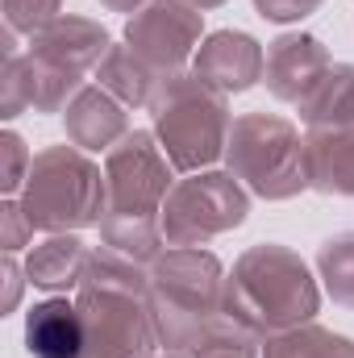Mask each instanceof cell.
Listing matches in <instances>:
<instances>
[{
  "label": "cell",
  "instance_id": "21",
  "mask_svg": "<svg viewBox=\"0 0 354 358\" xmlns=\"http://www.w3.org/2000/svg\"><path fill=\"white\" fill-rule=\"evenodd\" d=\"M183 358H263V338L221 313Z\"/></svg>",
  "mask_w": 354,
  "mask_h": 358
},
{
  "label": "cell",
  "instance_id": "16",
  "mask_svg": "<svg viewBox=\"0 0 354 358\" xmlns=\"http://www.w3.org/2000/svg\"><path fill=\"white\" fill-rule=\"evenodd\" d=\"M92 246L80 234H46V242L29 246L25 255V275L42 292H76L84 267H88Z\"/></svg>",
  "mask_w": 354,
  "mask_h": 358
},
{
  "label": "cell",
  "instance_id": "26",
  "mask_svg": "<svg viewBox=\"0 0 354 358\" xmlns=\"http://www.w3.org/2000/svg\"><path fill=\"white\" fill-rule=\"evenodd\" d=\"M325 0H255V13L271 25H296L304 17H313Z\"/></svg>",
  "mask_w": 354,
  "mask_h": 358
},
{
  "label": "cell",
  "instance_id": "1",
  "mask_svg": "<svg viewBox=\"0 0 354 358\" xmlns=\"http://www.w3.org/2000/svg\"><path fill=\"white\" fill-rule=\"evenodd\" d=\"M171 159L163 155L155 129H129L104 155V217L100 242L142 267H150L163 250V200L176 187Z\"/></svg>",
  "mask_w": 354,
  "mask_h": 358
},
{
  "label": "cell",
  "instance_id": "28",
  "mask_svg": "<svg viewBox=\"0 0 354 358\" xmlns=\"http://www.w3.org/2000/svg\"><path fill=\"white\" fill-rule=\"evenodd\" d=\"M150 0H100V8H108V13H138V8H146Z\"/></svg>",
  "mask_w": 354,
  "mask_h": 358
},
{
  "label": "cell",
  "instance_id": "23",
  "mask_svg": "<svg viewBox=\"0 0 354 358\" xmlns=\"http://www.w3.org/2000/svg\"><path fill=\"white\" fill-rule=\"evenodd\" d=\"M29 167H34V155H29L25 138L17 129H4L0 134V192L21 196V187L29 179Z\"/></svg>",
  "mask_w": 354,
  "mask_h": 358
},
{
  "label": "cell",
  "instance_id": "3",
  "mask_svg": "<svg viewBox=\"0 0 354 358\" xmlns=\"http://www.w3.org/2000/svg\"><path fill=\"white\" fill-rule=\"evenodd\" d=\"M321 283L313 267L300 259V250L283 242H259L246 246L234 267L225 271V317L246 325L259 338H275L288 329H300L317 321L321 313Z\"/></svg>",
  "mask_w": 354,
  "mask_h": 358
},
{
  "label": "cell",
  "instance_id": "25",
  "mask_svg": "<svg viewBox=\"0 0 354 358\" xmlns=\"http://www.w3.org/2000/svg\"><path fill=\"white\" fill-rule=\"evenodd\" d=\"M34 234H38V229L29 225L21 200H17V196H4V200H0V246H4V255H17V250L34 246Z\"/></svg>",
  "mask_w": 354,
  "mask_h": 358
},
{
  "label": "cell",
  "instance_id": "4",
  "mask_svg": "<svg viewBox=\"0 0 354 358\" xmlns=\"http://www.w3.org/2000/svg\"><path fill=\"white\" fill-rule=\"evenodd\" d=\"M225 267L204 246H167L150 263V313L159 350L187 355L225 313Z\"/></svg>",
  "mask_w": 354,
  "mask_h": 358
},
{
  "label": "cell",
  "instance_id": "8",
  "mask_svg": "<svg viewBox=\"0 0 354 358\" xmlns=\"http://www.w3.org/2000/svg\"><path fill=\"white\" fill-rule=\"evenodd\" d=\"M250 217V192L234 171H192L176 179L163 200V238L167 246H208L221 234H234Z\"/></svg>",
  "mask_w": 354,
  "mask_h": 358
},
{
  "label": "cell",
  "instance_id": "20",
  "mask_svg": "<svg viewBox=\"0 0 354 358\" xmlns=\"http://www.w3.org/2000/svg\"><path fill=\"white\" fill-rule=\"evenodd\" d=\"M317 279L338 308H354V229H342L317 246Z\"/></svg>",
  "mask_w": 354,
  "mask_h": 358
},
{
  "label": "cell",
  "instance_id": "10",
  "mask_svg": "<svg viewBox=\"0 0 354 358\" xmlns=\"http://www.w3.org/2000/svg\"><path fill=\"white\" fill-rule=\"evenodd\" d=\"M108 46H113V38H108V29L100 21L80 17V13H63L46 29H38L29 38L25 55L34 63H46L55 71H67V76H80L84 80L88 71L100 67V59L108 55Z\"/></svg>",
  "mask_w": 354,
  "mask_h": 358
},
{
  "label": "cell",
  "instance_id": "15",
  "mask_svg": "<svg viewBox=\"0 0 354 358\" xmlns=\"http://www.w3.org/2000/svg\"><path fill=\"white\" fill-rule=\"evenodd\" d=\"M304 176L321 196L354 200V129H304Z\"/></svg>",
  "mask_w": 354,
  "mask_h": 358
},
{
  "label": "cell",
  "instance_id": "14",
  "mask_svg": "<svg viewBox=\"0 0 354 358\" xmlns=\"http://www.w3.org/2000/svg\"><path fill=\"white\" fill-rule=\"evenodd\" d=\"M25 350L29 358H80L84 355V317L67 296H50L25 313Z\"/></svg>",
  "mask_w": 354,
  "mask_h": 358
},
{
  "label": "cell",
  "instance_id": "19",
  "mask_svg": "<svg viewBox=\"0 0 354 358\" xmlns=\"http://www.w3.org/2000/svg\"><path fill=\"white\" fill-rule=\"evenodd\" d=\"M263 358H354V338L334 334V329L309 321L300 329H288V334L267 338Z\"/></svg>",
  "mask_w": 354,
  "mask_h": 358
},
{
  "label": "cell",
  "instance_id": "11",
  "mask_svg": "<svg viewBox=\"0 0 354 358\" xmlns=\"http://www.w3.org/2000/svg\"><path fill=\"white\" fill-rule=\"evenodd\" d=\"M330 50L317 34L304 29H288L275 42H267V67H263V84L275 100L283 104H300L309 92L317 88L330 71Z\"/></svg>",
  "mask_w": 354,
  "mask_h": 358
},
{
  "label": "cell",
  "instance_id": "27",
  "mask_svg": "<svg viewBox=\"0 0 354 358\" xmlns=\"http://www.w3.org/2000/svg\"><path fill=\"white\" fill-rule=\"evenodd\" d=\"M0 283H4V292H0V317H8V313H17L21 287L29 283L25 263H17V255H4V263H0Z\"/></svg>",
  "mask_w": 354,
  "mask_h": 358
},
{
  "label": "cell",
  "instance_id": "2",
  "mask_svg": "<svg viewBox=\"0 0 354 358\" xmlns=\"http://www.w3.org/2000/svg\"><path fill=\"white\" fill-rule=\"evenodd\" d=\"M76 304L84 317L80 358H155L159 334L150 313V267L96 246L76 287Z\"/></svg>",
  "mask_w": 354,
  "mask_h": 358
},
{
  "label": "cell",
  "instance_id": "18",
  "mask_svg": "<svg viewBox=\"0 0 354 358\" xmlns=\"http://www.w3.org/2000/svg\"><path fill=\"white\" fill-rule=\"evenodd\" d=\"M296 113L304 129H354V63H334Z\"/></svg>",
  "mask_w": 354,
  "mask_h": 358
},
{
  "label": "cell",
  "instance_id": "17",
  "mask_svg": "<svg viewBox=\"0 0 354 358\" xmlns=\"http://www.w3.org/2000/svg\"><path fill=\"white\" fill-rule=\"evenodd\" d=\"M92 76H96L100 88L108 92V96H117L125 108H150L155 92L163 84V76H159L150 63H142L129 42H113L108 55L100 59V67H96Z\"/></svg>",
  "mask_w": 354,
  "mask_h": 358
},
{
  "label": "cell",
  "instance_id": "22",
  "mask_svg": "<svg viewBox=\"0 0 354 358\" xmlns=\"http://www.w3.org/2000/svg\"><path fill=\"white\" fill-rule=\"evenodd\" d=\"M29 108V59L21 50H4V71H0V117L17 121Z\"/></svg>",
  "mask_w": 354,
  "mask_h": 358
},
{
  "label": "cell",
  "instance_id": "6",
  "mask_svg": "<svg viewBox=\"0 0 354 358\" xmlns=\"http://www.w3.org/2000/svg\"><path fill=\"white\" fill-rule=\"evenodd\" d=\"M21 208L38 234H80L104 217V167L80 146H46L34 155Z\"/></svg>",
  "mask_w": 354,
  "mask_h": 358
},
{
  "label": "cell",
  "instance_id": "7",
  "mask_svg": "<svg viewBox=\"0 0 354 358\" xmlns=\"http://www.w3.org/2000/svg\"><path fill=\"white\" fill-rule=\"evenodd\" d=\"M225 171H234V179H242V187L267 204L296 200L309 192L304 134L279 113H238L225 142Z\"/></svg>",
  "mask_w": 354,
  "mask_h": 358
},
{
  "label": "cell",
  "instance_id": "5",
  "mask_svg": "<svg viewBox=\"0 0 354 358\" xmlns=\"http://www.w3.org/2000/svg\"><path fill=\"white\" fill-rule=\"evenodd\" d=\"M150 121H155V138L163 155L171 159L179 176L208 171L213 163L225 159V142L234 125L229 96L204 84L196 71L163 76L150 100Z\"/></svg>",
  "mask_w": 354,
  "mask_h": 358
},
{
  "label": "cell",
  "instance_id": "29",
  "mask_svg": "<svg viewBox=\"0 0 354 358\" xmlns=\"http://www.w3.org/2000/svg\"><path fill=\"white\" fill-rule=\"evenodd\" d=\"M192 8H200V13H208V8H221V4H229V0H187Z\"/></svg>",
  "mask_w": 354,
  "mask_h": 358
},
{
  "label": "cell",
  "instance_id": "12",
  "mask_svg": "<svg viewBox=\"0 0 354 358\" xmlns=\"http://www.w3.org/2000/svg\"><path fill=\"white\" fill-rule=\"evenodd\" d=\"M263 67H267V50L259 38H250L246 29H213L204 34L192 71L213 84L217 92L234 96V92H250L255 84H263Z\"/></svg>",
  "mask_w": 354,
  "mask_h": 358
},
{
  "label": "cell",
  "instance_id": "30",
  "mask_svg": "<svg viewBox=\"0 0 354 358\" xmlns=\"http://www.w3.org/2000/svg\"><path fill=\"white\" fill-rule=\"evenodd\" d=\"M155 358H183V355H167V350H163V355H155Z\"/></svg>",
  "mask_w": 354,
  "mask_h": 358
},
{
  "label": "cell",
  "instance_id": "9",
  "mask_svg": "<svg viewBox=\"0 0 354 358\" xmlns=\"http://www.w3.org/2000/svg\"><path fill=\"white\" fill-rule=\"evenodd\" d=\"M125 42L159 76L183 71L204 42V13L187 0H150L125 21Z\"/></svg>",
  "mask_w": 354,
  "mask_h": 358
},
{
  "label": "cell",
  "instance_id": "13",
  "mask_svg": "<svg viewBox=\"0 0 354 358\" xmlns=\"http://www.w3.org/2000/svg\"><path fill=\"white\" fill-rule=\"evenodd\" d=\"M63 129H67V142L80 146V150H113L125 134H129V113L117 96L100 88V84H84L80 96L63 108Z\"/></svg>",
  "mask_w": 354,
  "mask_h": 358
},
{
  "label": "cell",
  "instance_id": "24",
  "mask_svg": "<svg viewBox=\"0 0 354 358\" xmlns=\"http://www.w3.org/2000/svg\"><path fill=\"white\" fill-rule=\"evenodd\" d=\"M67 0H4V25L13 34L34 38L38 29H46L55 17H63Z\"/></svg>",
  "mask_w": 354,
  "mask_h": 358
}]
</instances>
